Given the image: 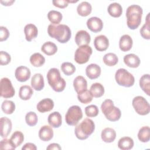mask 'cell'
<instances>
[{
  "mask_svg": "<svg viewBox=\"0 0 150 150\" xmlns=\"http://www.w3.org/2000/svg\"><path fill=\"white\" fill-rule=\"evenodd\" d=\"M47 33L49 36L56 39L61 43L67 42L71 36L70 28L64 24H50L47 28Z\"/></svg>",
  "mask_w": 150,
  "mask_h": 150,
  "instance_id": "1",
  "label": "cell"
},
{
  "mask_svg": "<svg viewBox=\"0 0 150 150\" xmlns=\"http://www.w3.org/2000/svg\"><path fill=\"white\" fill-rule=\"evenodd\" d=\"M142 8L138 5H131L126 11L127 24L128 27L132 30L138 28L142 16Z\"/></svg>",
  "mask_w": 150,
  "mask_h": 150,
  "instance_id": "2",
  "label": "cell"
},
{
  "mask_svg": "<svg viewBox=\"0 0 150 150\" xmlns=\"http://www.w3.org/2000/svg\"><path fill=\"white\" fill-rule=\"evenodd\" d=\"M47 80L49 86L56 92L63 91L66 86V81L60 76V71L56 68H51L47 73Z\"/></svg>",
  "mask_w": 150,
  "mask_h": 150,
  "instance_id": "3",
  "label": "cell"
},
{
  "mask_svg": "<svg viewBox=\"0 0 150 150\" xmlns=\"http://www.w3.org/2000/svg\"><path fill=\"white\" fill-rule=\"evenodd\" d=\"M95 129L94 121L88 118L84 119L74 128V134L80 140H84L93 134Z\"/></svg>",
  "mask_w": 150,
  "mask_h": 150,
  "instance_id": "4",
  "label": "cell"
},
{
  "mask_svg": "<svg viewBox=\"0 0 150 150\" xmlns=\"http://www.w3.org/2000/svg\"><path fill=\"white\" fill-rule=\"evenodd\" d=\"M101 110L105 118L110 121H117L121 118V110L114 106L113 101L110 99H106L103 102Z\"/></svg>",
  "mask_w": 150,
  "mask_h": 150,
  "instance_id": "5",
  "label": "cell"
},
{
  "mask_svg": "<svg viewBox=\"0 0 150 150\" xmlns=\"http://www.w3.org/2000/svg\"><path fill=\"white\" fill-rule=\"evenodd\" d=\"M115 79L118 85L125 87L132 86L135 82L134 76L123 68H120L116 71Z\"/></svg>",
  "mask_w": 150,
  "mask_h": 150,
  "instance_id": "6",
  "label": "cell"
},
{
  "mask_svg": "<svg viewBox=\"0 0 150 150\" xmlns=\"http://www.w3.org/2000/svg\"><path fill=\"white\" fill-rule=\"evenodd\" d=\"M83 117V112L79 105H72L65 115V120L69 125H76Z\"/></svg>",
  "mask_w": 150,
  "mask_h": 150,
  "instance_id": "7",
  "label": "cell"
},
{
  "mask_svg": "<svg viewBox=\"0 0 150 150\" xmlns=\"http://www.w3.org/2000/svg\"><path fill=\"white\" fill-rule=\"evenodd\" d=\"M132 104L137 114L141 115H145L149 113V104L144 97L140 96L135 97L132 100Z\"/></svg>",
  "mask_w": 150,
  "mask_h": 150,
  "instance_id": "8",
  "label": "cell"
},
{
  "mask_svg": "<svg viewBox=\"0 0 150 150\" xmlns=\"http://www.w3.org/2000/svg\"><path fill=\"white\" fill-rule=\"evenodd\" d=\"M93 53L92 48L88 45L79 46L74 53V60L80 64L87 63Z\"/></svg>",
  "mask_w": 150,
  "mask_h": 150,
  "instance_id": "9",
  "label": "cell"
},
{
  "mask_svg": "<svg viewBox=\"0 0 150 150\" xmlns=\"http://www.w3.org/2000/svg\"><path fill=\"white\" fill-rule=\"evenodd\" d=\"M0 96L5 98L12 97L15 93L11 80L7 77L2 78L1 80Z\"/></svg>",
  "mask_w": 150,
  "mask_h": 150,
  "instance_id": "10",
  "label": "cell"
},
{
  "mask_svg": "<svg viewBox=\"0 0 150 150\" xmlns=\"http://www.w3.org/2000/svg\"><path fill=\"white\" fill-rule=\"evenodd\" d=\"M74 40L78 46L88 45L90 42L91 37L86 30H80L76 33Z\"/></svg>",
  "mask_w": 150,
  "mask_h": 150,
  "instance_id": "11",
  "label": "cell"
},
{
  "mask_svg": "<svg viewBox=\"0 0 150 150\" xmlns=\"http://www.w3.org/2000/svg\"><path fill=\"white\" fill-rule=\"evenodd\" d=\"M86 23L88 28L91 32L94 33L100 32L103 28V22L102 20L96 16L91 17L88 19Z\"/></svg>",
  "mask_w": 150,
  "mask_h": 150,
  "instance_id": "12",
  "label": "cell"
},
{
  "mask_svg": "<svg viewBox=\"0 0 150 150\" xmlns=\"http://www.w3.org/2000/svg\"><path fill=\"white\" fill-rule=\"evenodd\" d=\"M30 69L23 66L18 67L15 71V76L18 81L20 82H25L29 79L30 77Z\"/></svg>",
  "mask_w": 150,
  "mask_h": 150,
  "instance_id": "13",
  "label": "cell"
},
{
  "mask_svg": "<svg viewBox=\"0 0 150 150\" xmlns=\"http://www.w3.org/2000/svg\"><path fill=\"white\" fill-rule=\"evenodd\" d=\"M94 46L99 52L106 50L109 46V40L104 35L97 36L94 40Z\"/></svg>",
  "mask_w": 150,
  "mask_h": 150,
  "instance_id": "14",
  "label": "cell"
},
{
  "mask_svg": "<svg viewBox=\"0 0 150 150\" xmlns=\"http://www.w3.org/2000/svg\"><path fill=\"white\" fill-rule=\"evenodd\" d=\"M1 124V136L5 138L10 134L12 130V122L11 120L6 117H1L0 119Z\"/></svg>",
  "mask_w": 150,
  "mask_h": 150,
  "instance_id": "15",
  "label": "cell"
},
{
  "mask_svg": "<svg viewBox=\"0 0 150 150\" xmlns=\"http://www.w3.org/2000/svg\"><path fill=\"white\" fill-rule=\"evenodd\" d=\"M54 107L53 101L49 98H46L40 100L36 105L38 111L42 113L48 112L53 110Z\"/></svg>",
  "mask_w": 150,
  "mask_h": 150,
  "instance_id": "16",
  "label": "cell"
},
{
  "mask_svg": "<svg viewBox=\"0 0 150 150\" xmlns=\"http://www.w3.org/2000/svg\"><path fill=\"white\" fill-rule=\"evenodd\" d=\"M101 71L100 67L95 63L90 64L86 68V74L91 80L98 78L101 74Z\"/></svg>",
  "mask_w": 150,
  "mask_h": 150,
  "instance_id": "17",
  "label": "cell"
},
{
  "mask_svg": "<svg viewBox=\"0 0 150 150\" xmlns=\"http://www.w3.org/2000/svg\"><path fill=\"white\" fill-rule=\"evenodd\" d=\"M24 33L26 40L30 42L32 39H35L38 34V30L36 25L33 23H28L24 28Z\"/></svg>",
  "mask_w": 150,
  "mask_h": 150,
  "instance_id": "18",
  "label": "cell"
},
{
  "mask_svg": "<svg viewBox=\"0 0 150 150\" xmlns=\"http://www.w3.org/2000/svg\"><path fill=\"white\" fill-rule=\"evenodd\" d=\"M30 83L33 89L36 91L42 90L45 86L43 76L40 73L35 74L31 79Z\"/></svg>",
  "mask_w": 150,
  "mask_h": 150,
  "instance_id": "19",
  "label": "cell"
},
{
  "mask_svg": "<svg viewBox=\"0 0 150 150\" xmlns=\"http://www.w3.org/2000/svg\"><path fill=\"white\" fill-rule=\"evenodd\" d=\"M38 135L42 141H49L53 137V130L49 125H43L40 128Z\"/></svg>",
  "mask_w": 150,
  "mask_h": 150,
  "instance_id": "20",
  "label": "cell"
},
{
  "mask_svg": "<svg viewBox=\"0 0 150 150\" xmlns=\"http://www.w3.org/2000/svg\"><path fill=\"white\" fill-rule=\"evenodd\" d=\"M133 40L131 37L129 35H122L119 41V47L120 49L122 52L129 51L132 47Z\"/></svg>",
  "mask_w": 150,
  "mask_h": 150,
  "instance_id": "21",
  "label": "cell"
},
{
  "mask_svg": "<svg viewBox=\"0 0 150 150\" xmlns=\"http://www.w3.org/2000/svg\"><path fill=\"white\" fill-rule=\"evenodd\" d=\"M124 62L128 67L131 68H137L140 64V59L139 57L134 54L129 53L126 54L124 57Z\"/></svg>",
  "mask_w": 150,
  "mask_h": 150,
  "instance_id": "22",
  "label": "cell"
},
{
  "mask_svg": "<svg viewBox=\"0 0 150 150\" xmlns=\"http://www.w3.org/2000/svg\"><path fill=\"white\" fill-rule=\"evenodd\" d=\"M101 137L102 140L105 142H112L116 138V132L113 128L110 127L105 128L101 131Z\"/></svg>",
  "mask_w": 150,
  "mask_h": 150,
  "instance_id": "23",
  "label": "cell"
},
{
  "mask_svg": "<svg viewBox=\"0 0 150 150\" xmlns=\"http://www.w3.org/2000/svg\"><path fill=\"white\" fill-rule=\"evenodd\" d=\"M73 87L77 93L81 92L87 88V82L82 76H77L73 80Z\"/></svg>",
  "mask_w": 150,
  "mask_h": 150,
  "instance_id": "24",
  "label": "cell"
},
{
  "mask_svg": "<svg viewBox=\"0 0 150 150\" xmlns=\"http://www.w3.org/2000/svg\"><path fill=\"white\" fill-rule=\"evenodd\" d=\"M47 121L52 127L59 128L62 122V115L58 111H54L49 115Z\"/></svg>",
  "mask_w": 150,
  "mask_h": 150,
  "instance_id": "25",
  "label": "cell"
},
{
  "mask_svg": "<svg viewBox=\"0 0 150 150\" xmlns=\"http://www.w3.org/2000/svg\"><path fill=\"white\" fill-rule=\"evenodd\" d=\"M92 11L91 5L87 2L83 1L80 3L77 7V12L78 14L81 16H87L90 14Z\"/></svg>",
  "mask_w": 150,
  "mask_h": 150,
  "instance_id": "26",
  "label": "cell"
},
{
  "mask_svg": "<svg viewBox=\"0 0 150 150\" xmlns=\"http://www.w3.org/2000/svg\"><path fill=\"white\" fill-rule=\"evenodd\" d=\"M107 11L110 15L114 18H118L122 13V8L119 3L112 2L108 5Z\"/></svg>",
  "mask_w": 150,
  "mask_h": 150,
  "instance_id": "27",
  "label": "cell"
},
{
  "mask_svg": "<svg viewBox=\"0 0 150 150\" xmlns=\"http://www.w3.org/2000/svg\"><path fill=\"white\" fill-rule=\"evenodd\" d=\"M134 145L132 138L129 137L121 138L118 142V147L122 150H129L133 148Z\"/></svg>",
  "mask_w": 150,
  "mask_h": 150,
  "instance_id": "28",
  "label": "cell"
},
{
  "mask_svg": "<svg viewBox=\"0 0 150 150\" xmlns=\"http://www.w3.org/2000/svg\"><path fill=\"white\" fill-rule=\"evenodd\" d=\"M41 50L46 55L51 56L54 54L57 51V47L55 43L52 42L48 41L44 43L42 47Z\"/></svg>",
  "mask_w": 150,
  "mask_h": 150,
  "instance_id": "29",
  "label": "cell"
},
{
  "mask_svg": "<svg viewBox=\"0 0 150 150\" xmlns=\"http://www.w3.org/2000/svg\"><path fill=\"white\" fill-rule=\"evenodd\" d=\"M139 86L145 94L148 96L150 95V76L149 74H145L141 77Z\"/></svg>",
  "mask_w": 150,
  "mask_h": 150,
  "instance_id": "30",
  "label": "cell"
},
{
  "mask_svg": "<svg viewBox=\"0 0 150 150\" xmlns=\"http://www.w3.org/2000/svg\"><path fill=\"white\" fill-rule=\"evenodd\" d=\"M90 92L94 97H101L104 94V87L100 83H94L91 86Z\"/></svg>",
  "mask_w": 150,
  "mask_h": 150,
  "instance_id": "31",
  "label": "cell"
},
{
  "mask_svg": "<svg viewBox=\"0 0 150 150\" xmlns=\"http://www.w3.org/2000/svg\"><path fill=\"white\" fill-rule=\"evenodd\" d=\"M33 91L30 86L28 85H24L20 87L19 91V97L21 100H28L30 98Z\"/></svg>",
  "mask_w": 150,
  "mask_h": 150,
  "instance_id": "32",
  "label": "cell"
},
{
  "mask_svg": "<svg viewBox=\"0 0 150 150\" xmlns=\"http://www.w3.org/2000/svg\"><path fill=\"white\" fill-rule=\"evenodd\" d=\"M30 62L35 67H40L45 63V57L40 53H35L30 57Z\"/></svg>",
  "mask_w": 150,
  "mask_h": 150,
  "instance_id": "33",
  "label": "cell"
},
{
  "mask_svg": "<svg viewBox=\"0 0 150 150\" xmlns=\"http://www.w3.org/2000/svg\"><path fill=\"white\" fill-rule=\"evenodd\" d=\"M138 138L142 142H148L150 139V128L148 126L141 127L138 133Z\"/></svg>",
  "mask_w": 150,
  "mask_h": 150,
  "instance_id": "34",
  "label": "cell"
},
{
  "mask_svg": "<svg viewBox=\"0 0 150 150\" xmlns=\"http://www.w3.org/2000/svg\"><path fill=\"white\" fill-rule=\"evenodd\" d=\"M10 141L15 147H18L22 144L24 140V135L23 133L19 131H15L10 138Z\"/></svg>",
  "mask_w": 150,
  "mask_h": 150,
  "instance_id": "35",
  "label": "cell"
},
{
  "mask_svg": "<svg viewBox=\"0 0 150 150\" xmlns=\"http://www.w3.org/2000/svg\"><path fill=\"white\" fill-rule=\"evenodd\" d=\"M62 13L57 11L51 10L47 13L48 19L53 25H58L62 20Z\"/></svg>",
  "mask_w": 150,
  "mask_h": 150,
  "instance_id": "36",
  "label": "cell"
},
{
  "mask_svg": "<svg viewBox=\"0 0 150 150\" xmlns=\"http://www.w3.org/2000/svg\"><path fill=\"white\" fill-rule=\"evenodd\" d=\"M103 61L108 66H114L117 64L118 58L115 53H108L103 56Z\"/></svg>",
  "mask_w": 150,
  "mask_h": 150,
  "instance_id": "37",
  "label": "cell"
},
{
  "mask_svg": "<svg viewBox=\"0 0 150 150\" xmlns=\"http://www.w3.org/2000/svg\"><path fill=\"white\" fill-rule=\"evenodd\" d=\"M93 96L87 89L77 93V98L79 101L83 104H88L93 100Z\"/></svg>",
  "mask_w": 150,
  "mask_h": 150,
  "instance_id": "38",
  "label": "cell"
},
{
  "mask_svg": "<svg viewBox=\"0 0 150 150\" xmlns=\"http://www.w3.org/2000/svg\"><path fill=\"white\" fill-rule=\"evenodd\" d=\"M1 108L5 114H11L15 110V104L12 101L6 100L2 102Z\"/></svg>",
  "mask_w": 150,
  "mask_h": 150,
  "instance_id": "39",
  "label": "cell"
},
{
  "mask_svg": "<svg viewBox=\"0 0 150 150\" xmlns=\"http://www.w3.org/2000/svg\"><path fill=\"white\" fill-rule=\"evenodd\" d=\"M149 13H148L146 18L145 23H144L141 28L140 29L141 36L145 39H150V32H149Z\"/></svg>",
  "mask_w": 150,
  "mask_h": 150,
  "instance_id": "40",
  "label": "cell"
},
{
  "mask_svg": "<svg viewBox=\"0 0 150 150\" xmlns=\"http://www.w3.org/2000/svg\"><path fill=\"white\" fill-rule=\"evenodd\" d=\"M61 70L66 76L73 74L76 71L75 66L70 62H63L61 65Z\"/></svg>",
  "mask_w": 150,
  "mask_h": 150,
  "instance_id": "41",
  "label": "cell"
},
{
  "mask_svg": "<svg viewBox=\"0 0 150 150\" xmlns=\"http://www.w3.org/2000/svg\"><path fill=\"white\" fill-rule=\"evenodd\" d=\"M25 121L26 124L30 127L36 125L38 121V118L36 114L33 111H29L25 115Z\"/></svg>",
  "mask_w": 150,
  "mask_h": 150,
  "instance_id": "42",
  "label": "cell"
},
{
  "mask_svg": "<svg viewBox=\"0 0 150 150\" xmlns=\"http://www.w3.org/2000/svg\"><path fill=\"white\" fill-rule=\"evenodd\" d=\"M85 114L88 117H95L99 112L98 108L97 105L94 104H91L87 106L85 108Z\"/></svg>",
  "mask_w": 150,
  "mask_h": 150,
  "instance_id": "43",
  "label": "cell"
},
{
  "mask_svg": "<svg viewBox=\"0 0 150 150\" xmlns=\"http://www.w3.org/2000/svg\"><path fill=\"white\" fill-rule=\"evenodd\" d=\"M11 57L10 54L5 51L0 52V63L1 65H6L10 63Z\"/></svg>",
  "mask_w": 150,
  "mask_h": 150,
  "instance_id": "44",
  "label": "cell"
},
{
  "mask_svg": "<svg viewBox=\"0 0 150 150\" xmlns=\"http://www.w3.org/2000/svg\"><path fill=\"white\" fill-rule=\"evenodd\" d=\"M0 148L1 149H15L16 148L12 144L10 139L5 138L1 141L0 142Z\"/></svg>",
  "mask_w": 150,
  "mask_h": 150,
  "instance_id": "45",
  "label": "cell"
},
{
  "mask_svg": "<svg viewBox=\"0 0 150 150\" xmlns=\"http://www.w3.org/2000/svg\"><path fill=\"white\" fill-rule=\"evenodd\" d=\"M9 36V32L8 29L3 26H0V41L2 42L7 40Z\"/></svg>",
  "mask_w": 150,
  "mask_h": 150,
  "instance_id": "46",
  "label": "cell"
},
{
  "mask_svg": "<svg viewBox=\"0 0 150 150\" xmlns=\"http://www.w3.org/2000/svg\"><path fill=\"white\" fill-rule=\"evenodd\" d=\"M54 6L59 8H64L68 6L69 0H54L52 1Z\"/></svg>",
  "mask_w": 150,
  "mask_h": 150,
  "instance_id": "47",
  "label": "cell"
},
{
  "mask_svg": "<svg viewBox=\"0 0 150 150\" xmlns=\"http://www.w3.org/2000/svg\"><path fill=\"white\" fill-rule=\"evenodd\" d=\"M22 150H36L37 149L36 146L31 142L26 143L22 148Z\"/></svg>",
  "mask_w": 150,
  "mask_h": 150,
  "instance_id": "48",
  "label": "cell"
},
{
  "mask_svg": "<svg viewBox=\"0 0 150 150\" xmlns=\"http://www.w3.org/2000/svg\"><path fill=\"white\" fill-rule=\"evenodd\" d=\"M62 148L60 146L59 144H56V143H52V144H50L46 148L47 150H52V149H57V150H60Z\"/></svg>",
  "mask_w": 150,
  "mask_h": 150,
  "instance_id": "49",
  "label": "cell"
},
{
  "mask_svg": "<svg viewBox=\"0 0 150 150\" xmlns=\"http://www.w3.org/2000/svg\"><path fill=\"white\" fill-rule=\"evenodd\" d=\"M0 2L2 4H3V5L10 6V5H12V4L13 2H15V0H11V1H2L1 0Z\"/></svg>",
  "mask_w": 150,
  "mask_h": 150,
  "instance_id": "50",
  "label": "cell"
}]
</instances>
